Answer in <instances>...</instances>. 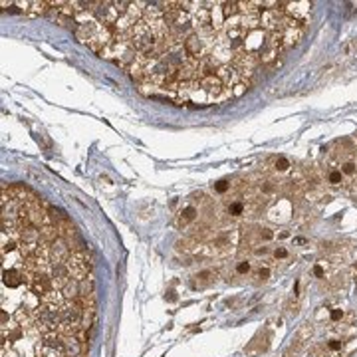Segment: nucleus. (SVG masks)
Returning a JSON list of instances; mask_svg holds the SVG:
<instances>
[{"instance_id":"nucleus-8","label":"nucleus","mask_w":357,"mask_h":357,"mask_svg":"<svg viewBox=\"0 0 357 357\" xmlns=\"http://www.w3.org/2000/svg\"><path fill=\"white\" fill-rule=\"evenodd\" d=\"M270 274H272V270H270V266H258L256 270H254V274H252V278H254V284H264V282H268L270 280Z\"/></svg>"},{"instance_id":"nucleus-9","label":"nucleus","mask_w":357,"mask_h":357,"mask_svg":"<svg viewBox=\"0 0 357 357\" xmlns=\"http://www.w3.org/2000/svg\"><path fill=\"white\" fill-rule=\"evenodd\" d=\"M230 186H232V182L226 180V178H222V180H216V182L212 184V190H214L216 194H226V192L230 190Z\"/></svg>"},{"instance_id":"nucleus-6","label":"nucleus","mask_w":357,"mask_h":357,"mask_svg":"<svg viewBox=\"0 0 357 357\" xmlns=\"http://www.w3.org/2000/svg\"><path fill=\"white\" fill-rule=\"evenodd\" d=\"M226 214L232 216V218L244 216V214H246V202H244L242 198H232V200L226 204Z\"/></svg>"},{"instance_id":"nucleus-1","label":"nucleus","mask_w":357,"mask_h":357,"mask_svg":"<svg viewBox=\"0 0 357 357\" xmlns=\"http://www.w3.org/2000/svg\"><path fill=\"white\" fill-rule=\"evenodd\" d=\"M56 22L143 95L208 107L240 97L305 34L311 2H52Z\"/></svg>"},{"instance_id":"nucleus-5","label":"nucleus","mask_w":357,"mask_h":357,"mask_svg":"<svg viewBox=\"0 0 357 357\" xmlns=\"http://www.w3.org/2000/svg\"><path fill=\"white\" fill-rule=\"evenodd\" d=\"M216 276H218V272H216V270H212V268L200 270L198 274H194V286H198V288H206V286H210V284H214V282H216Z\"/></svg>"},{"instance_id":"nucleus-10","label":"nucleus","mask_w":357,"mask_h":357,"mask_svg":"<svg viewBox=\"0 0 357 357\" xmlns=\"http://www.w3.org/2000/svg\"><path fill=\"white\" fill-rule=\"evenodd\" d=\"M250 272H252L250 260H240V262L236 264V274H238V276H248Z\"/></svg>"},{"instance_id":"nucleus-11","label":"nucleus","mask_w":357,"mask_h":357,"mask_svg":"<svg viewBox=\"0 0 357 357\" xmlns=\"http://www.w3.org/2000/svg\"><path fill=\"white\" fill-rule=\"evenodd\" d=\"M272 256H274L276 260H288V258H290V250H288L286 246H276L274 252H272Z\"/></svg>"},{"instance_id":"nucleus-2","label":"nucleus","mask_w":357,"mask_h":357,"mask_svg":"<svg viewBox=\"0 0 357 357\" xmlns=\"http://www.w3.org/2000/svg\"><path fill=\"white\" fill-rule=\"evenodd\" d=\"M0 206L2 357H87L97 303L85 242L24 184H2Z\"/></svg>"},{"instance_id":"nucleus-7","label":"nucleus","mask_w":357,"mask_h":357,"mask_svg":"<svg viewBox=\"0 0 357 357\" xmlns=\"http://www.w3.org/2000/svg\"><path fill=\"white\" fill-rule=\"evenodd\" d=\"M290 169H292V163H290L284 155H280V157H274V159H272V171H274V173L284 175V173H288Z\"/></svg>"},{"instance_id":"nucleus-14","label":"nucleus","mask_w":357,"mask_h":357,"mask_svg":"<svg viewBox=\"0 0 357 357\" xmlns=\"http://www.w3.org/2000/svg\"><path fill=\"white\" fill-rule=\"evenodd\" d=\"M167 294H169V296H167V298H169V299H171V301H175V299H177V296H175V292H173V290H169V292H167Z\"/></svg>"},{"instance_id":"nucleus-12","label":"nucleus","mask_w":357,"mask_h":357,"mask_svg":"<svg viewBox=\"0 0 357 357\" xmlns=\"http://www.w3.org/2000/svg\"><path fill=\"white\" fill-rule=\"evenodd\" d=\"M343 315H345V311H343L341 307H335V309H331V311H329V321L337 323V321H341V319H343Z\"/></svg>"},{"instance_id":"nucleus-3","label":"nucleus","mask_w":357,"mask_h":357,"mask_svg":"<svg viewBox=\"0 0 357 357\" xmlns=\"http://www.w3.org/2000/svg\"><path fill=\"white\" fill-rule=\"evenodd\" d=\"M323 180L329 184V186H343L345 182H347V178L341 175V171L333 165V163H325V167H323Z\"/></svg>"},{"instance_id":"nucleus-4","label":"nucleus","mask_w":357,"mask_h":357,"mask_svg":"<svg viewBox=\"0 0 357 357\" xmlns=\"http://www.w3.org/2000/svg\"><path fill=\"white\" fill-rule=\"evenodd\" d=\"M196 218H198V208H196L194 204H186V206H182L180 212L177 214L175 224H177V228H186V226L192 224Z\"/></svg>"},{"instance_id":"nucleus-13","label":"nucleus","mask_w":357,"mask_h":357,"mask_svg":"<svg viewBox=\"0 0 357 357\" xmlns=\"http://www.w3.org/2000/svg\"><path fill=\"white\" fill-rule=\"evenodd\" d=\"M311 272H313V276H315L317 280H323V278H325V268H323L321 264H313Z\"/></svg>"}]
</instances>
